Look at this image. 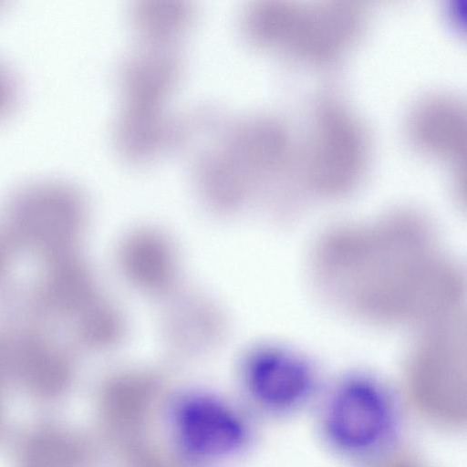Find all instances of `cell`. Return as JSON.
Here are the masks:
<instances>
[{"mask_svg": "<svg viewBox=\"0 0 467 467\" xmlns=\"http://www.w3.org/2000/svg\"><path fill=\"white\" fill-rule=\"evenodd\" d=\"M299 145L281 117L227 118L213 110L188 148L202 196L215 210L229 212L254 195L301 185Z\"/></svg>", "mask_w": 467, "mask_h": 467, "instance_id": "1", "label": "cell"}, {"mask_svg": "<svg viewBox=\"0 0 467 467\" xmlns=\"http://www.w3.org/2000/svg\"><path fill=\"white\" fill-rule=\"evenodd\" d=\"M140 44L120 66L114 135L120 154L133 162L149 161L175 145L179 116L171 115L167 104L182 69L175 45Z\"/></svg>", "mask_w": 467, "mask_h": 467, "instance_id": "2", "label": "cell"}, {"mask_svg": "<svg viewBox=\"0 0 467 467\" xmlns=\"http://www.w3.org/2000/svg\"><path fill=\"white\" fill-rule=\"evenodd\" d=\"M401 400L377 377L356 372L337 379L321 398L317 427L337 455L365 464L399 445Z\"/></svg>", "mask_w": 467, "mask_h": 467, "instance_id": "3", "label": "cell"}, {"mask_svg": "<svg viewBox=\"0 0 467 467\" xmlns=\"http://www.w3.org/2000/svg\"><path fill=\"white\" fill-rule=\"evenodd\" d=\"M310 117L299 145L301 185L324 196L347 193L368 168V133L349 106L331 94L316 101Z\"/></svg>", "mask_w": 467, "mask_h": 467, "instance_id": "4", "label": "cell"}, {"mask_svg": "<svg viewBox=\"0 0 467 467\" xmlns=\"http://www.w3.org/2000/svg\"><path fill=\"white\" fill-rule=\"evenodd\" d=\"M368 19V6L360 1L287 0L274 51L309 66L329 67L356 45Z\"/></svg>", "mask_w": 467, "mask_h": 467, "instance_id": "5", "label": "cell"}, {"mask_svg": "<svg viewBox=\"0 0 467 467\" xmlns=\"http://www.w3.org/2000/svg\"><path fill=\"white\" fill-rule=\"evenodd\" d=\"M403 387L401 401L423 423L451 432L465 428V366L458 350H426L415 356Z\"/></svg>", "mask_w": 467, "mask_h": 467, "instance_id": "6", "label": "cell"}, {"mask_svg": "<svg viewBox=\"0 0 467 467\" xmlns=\"http://www.w3.org/2000/svg\"><path fill=\"white\" fill-rule=\"evenodd\" d=\"M248 386L256 400L279 414L296 413L317 394L319 377L303 355L276 346L258 347L245 360Z\"/></svg>", "mask_w": 467, "mask_h": 467, "instance_id": "7", "label": "cell"}, {"mask_svg": "<svg viewBox=\"0 0 467 467\" xmlns=\"http://www.w3.org/2000/svg\"><path fill=\"white\" fill-rule=\"evenodd\" d=\"M407 131L416 149L450 166L456 190L464 192L466 179L467 114L457 96L435 92L411 107Z\"/></svg>", "mask_w": 467, "mask_h": 467, "instance_id": "8", "label": "cell"}, {"mask_svg": "<svg viewBox=\"0 0 467 467\" xmlns=\"http://www.w3.org/2000/svg\"><path fill=\"white\" fill-rule=\"evenodd\" d=\"M179 435L192 453L216 456L243 444L245 430L242 421L220 402L193 398L182 404L178 413Z\"/></svg>", "mask_w": 467, "mask_h": 467, "instance_id": "9", "label": "cell"}, {"mask_svg": "<svg viewBox=\"0 0 467 467\" xmlns=\"http://www.w3.org/2000/svg\"><path fill=\"white\" fill-rule=\"evenodd\" d=\"M121 262L129 277L148 291H167L174 281L172 249L156 233L140 232L127 239L121 249Z\"/></svg>", "mask_w": 467, "mask_h": 467, "instance_id": "10", "label": "cell"}, {"mask_svg": "<svg viewBox=\"0 0 467 467\" xmlns=\"http://www.w3.org/2000/svg\"><path fill=\"white\" fill-rule=\"evenodd\" d=\"M193 7L181 0H140L130 8V22L141 43L176 45L190 29Z\"/></svg>", "mask_w": 467, "mask_h": 467, "instance_id": "11", "label": "cell"}, {"mask_svg": "<svg viewBox=\"0 0 467 467\" xmlns=\"http://www.w3.org/2000/svg\"><path fill=\"white\" fill-rule=\"evenodd\" d=\"M362 467H425V465L414 451L398 445L389 452L363 464Z\"/></svg>", "mask_w": 467, "mask_h": 467, "instance_id": "12", "label": "cell"}, {"mask_svg": "<svg viewBox=\"0 0 467 467\" xmlns=\"http://www.w3.org/2000/svg\"><path fill=\"white\" fill-rule=\"evenodd\" d=\"M14 83L5 68L0 64V117L4 116L14 102Z\"/></svg>", "mask_w": 467, "mask_h": 467, "instance_id": "13", "label": "cell"}]
</instances>
